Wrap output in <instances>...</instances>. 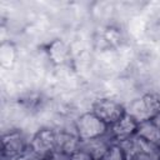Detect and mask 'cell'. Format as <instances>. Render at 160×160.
Returning <instances> with one entry per match:
<instances>
[{
	"label": "cell",
	"instance_id": "30bf717a",
	"mask_svg": "<svg viewBox=\"0 0 160 160\" xmlns=\"http://www.w3.org/2000/svg\"><path fill=\"white\" fill-rule=\"evenodd\" d=\"M102 160H129V159L118 144H112L108 150V152L105 154V156L102 158Z\"/></svg>",
	"mask_w": 160,
	"mask_h": 160
},
{
	"label": "cell",
	"instance_id": "9c48e42d",
	"mask_svg": "<svg viewBox=\"0 0 160 160\" xmlns=\"http://www.w3.org/2000/svg\"><path fill=\"white\" fill-rule=\"evenodd\" d=\"M80 141L81 140L75 132L71 134L68 131H56V149L55 150L71 155L72 152L79 150Z\"/></svg>",
	"mask_w": 160,
	"mask_h": 160
},
{
	"label": "cell",
	"instance_id": "ba28073f",
	"mask_svg": "<svg viewBox=\"0 0 160 160\" xmlns=\"http://www.w3.org/2000/svg\"><path fill=\"white\" fill-rule=\"evenodd\" d=\"M136 128H138V122L129 116L128 114H125L118 122H115L114 125H111L109 128V135L112 139V141L115 144L124 141L131 136H134L136 134Z\"/></svg>",
	"mask_w": 160,
	"mask_h": 160
},
{
	"label": "cell",
	"instance_id": "8992f818",
	"mask_svg": "<svg viewBox=\"0 0 160 160\" xmlns=\"http://www.w3.org/2000/svg\"><path fill=\"white\" fill-rule=\"evenodd\" d=\"M30 149L45 160L56 149V131L49 128L40 129L31 138Z\"/></svg>",
	"mask_w": 160,
	"mask_h": 160
},
{
	"label": "cell",
	"instance_id": "52a82bcc",
	"mask_svg": "<svg viewBox=\"0 0 160 160\" xmlns=\"http://www.w3.org/2000/svg\"><path fill=\"white\" fill-rule=\"evenodd\" d=\"M115 144L112 139L110 138L109 132L104 136L95 138V139H89V140H81L79 150L86 152L92 160H102L110 146Z\"/></svg>",
	"mask_w": 160,
	"mask_h": 160
},
{
	"label": "cell",
	"instance_id": "5b68a950",
	"mask_svg": "<svg viewBox=\"0 0 160 160\" xmlns=\"http://www.w3.org/2000/svg\"><path fill=\"white\" fill-rule=\"evenodd\" d=\"M30 149V140L20 130H12L2 135L1 152L4 160H15Z\"/></svg>",
	"mask_w": 160,
	"mask_h": 160
},
{
	"label": "cell",
	"instance_id": "3957f363",
	"mask_svg": "<svg viewBox=\"0 0 160 160\" xmlns=\"http://www.w3.org/2000/svg\"><path fill=\"white\" fill-rule=\"evenodd\" d=\"M109 126L100 120L92 111L80 115L75 121V134L80 140H89L106 135Z\"/></svg>",
	"mask_w": 160,
	"mask_h": 160
},
{
	"label": "cell",
	"instance_id": "277c9868",
	"mask_svg": "<svg viewBox=\"0 0 160 160\" xmlns=\"http://www.w3.org/2000/svg\"><path fill=\"white\" fill-rule=\"evenodd\" d=\"M100 120H102L109 128L118 122L125 114V106L121 105L119 101L110 99V98H101L92 102L91 110Z\"/></svg>",
	"mask_w": 160,
	"mask_h": 160
},
{
	"label": "cell",
	"instance_id": "6da1fadb",
	"mask_svg": "<svg viewBox=\"0 0 160 160\" xmlns=\"http://www.w3.org/2000/svg\"><path fill=\"white\" fill-rule=\"evenodd\" d=\"M125 110L138 124L152 120L160 114V96L152 92L144 94L130 101Z\"/></svg>",
	"mask_w": 160,
	"mask_h": 160
},
{
	"label": "cell",
	"instance_id": "8fae6325",
	"mask_svg": "<svg viewBox=\"0 0 160 160\" xmlns=\"http://www.w3.org/2000/svg\"><path fill=\"white\" fill-rule=\"evenodd\" d=\"M45 160H70V155L55 150V151H52Z\"/></svg>",
	"mask_w": 160,
	"mask_h": 160
},
{
	"label": "cell",
	"instance_id": "7c38bea8",
	"mask_svg": "<svg viewBox=\"0 0 160 160\" xmlns=\"http://www.w3.org/2000/svg\"><path fill=\"white\" fill-rule=\"evenodd\" d=\"M70 160H92V159L86 152H84L81 150H78V151H75L70 155Z\"/></svg>",
	"mask_w": 160,
	"mask_h": 160
},
{
	"label": "cell",
	"instance_id": "7a4b0ae2",
	"mask_svg": "<svg viewBox=\"0 0 160 160\" xmlns=\"http://www.w3.org/2000/svg\"><path fill=\"white\" fill-rule=\"evenodd\" d=\"M129 160H160V146L146 141L136 134L118 142Z\"/></svg>",
	"mask_w": 160,
	"mask_h": 160
}]
</instances>
